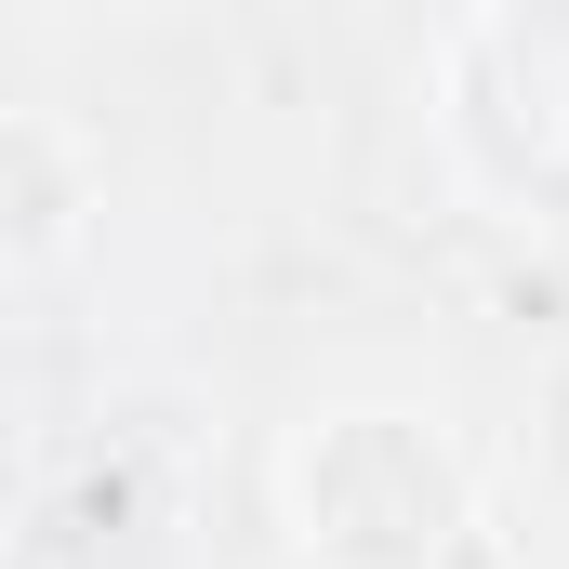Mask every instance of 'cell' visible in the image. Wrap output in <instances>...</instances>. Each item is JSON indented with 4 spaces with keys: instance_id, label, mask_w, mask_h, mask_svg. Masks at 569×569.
<instances>
[{
    "instance_id": "obj_2",
    "label": "cell",
    "mask_w": 569,
    "mask_h": 569,
    "mask_svg": "<svg viewBox=\"0 0 569 569\" xmlns=\"http://www.w3.org/2000/svg\"><path fill=\"white\" fill-rule=\"evenodd\" d=\"M437 146L477 199L569 226V0H490L437 53Z\"/></svg>"
},
{
    "instance_id": "obj_1",
    "label": "cell",
    "mask_w": 569,
    "mask_h": 569,
    "mask_svg": "<svg viewBox=\"0 0 569 569\" xmlns=\"http://www.w3.org/2000/svg\"><path fill=\"white\" fill-rule=\"evenodd\" d=\"M279 517L318 569H450V543L477 530V477L425 411H318L279 450Z\"/></svg>"
}]
</instances>
